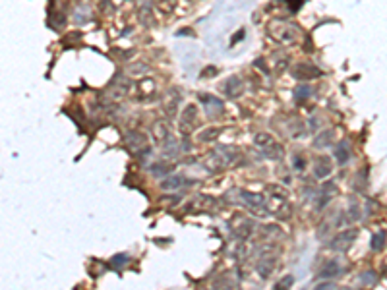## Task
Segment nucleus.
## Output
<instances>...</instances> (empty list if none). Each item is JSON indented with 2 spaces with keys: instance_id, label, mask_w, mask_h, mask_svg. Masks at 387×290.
Returning <instances> with one entry per match:
<instances>
[{
  "instance_id": "obj_1",
  "label": "nucleus",
  "mask_w": 387,
  "mask_h": 290,
  "mask_svg": "<svg viewBox=\"0 0 387 290\" xmlns=\"http://www.w3.org/2000/svg\"><path fill=\"white\" fill-rule=\"evenodd\" d=\"M198 124H200L198 108H196V105H188L182 110L180 118H178V128H180V132H182L184 135H188L198 128Z\"/></svg>"
},
{
  "instance_id": "obj_2",
  "label": "nucleus",
  "mask_w": 387,
  "mask_h": 290,
  "mask_svg": "<svg viewBox=\"0 0 387 290\" xmlns=\"http://www.w3.org/2000/svg\"><path fill=\"white\" fill-rule=\"evenodd\" d=\"M126 145L130 151L140 155H149V145H147V135L142 134V132H130L126 135Z\"/></svg>"
},
{
  "instance_id": "obj_3",
  "label": "nucleus",
  "mask_w": 387,
  "mask_h": 290,
  "mask_svg": "<svg viewBox=\"0 0 387 290\" xmlns=\"http://www.w3.org/2000/svg\"><path fill=\"white\" fill-rule=\"evenodd\" d=\"M358 236V232L352 228V230H345V232H339L337 236L331 240V244H329V248L331 250H335V251H345L352 244V240Z\"/></svg>"
},
{
  "instance_id": "obj_4",
  "label": "nucleus",
  "mask_w": 387,
  "mask_h": 290,
  "mask_svg": "<svg viewBox=\"0 0 387 290\" xmlns=\"http://www.w3.org/2000/svg\"><path fill=\"white\" fill-rule=\"evenodd\" d=\"M240 199L246 203L254 213L260 211V215H265V197H263V195H258V193H250V192H246V190H240Z\"/></svg>"
},
{
  "instance_id": "obj_5",
  "label": "nucleus",
  "mask_w": 387,
  "mask_h": 290,
  "mask_svg": "<svg viewBox=\"0 0 387 290\" xmlns=\"http://www.w3.org/2000/svg\"><path fill=\"white\" fill-rule=\"evenodd\" d=\"M221 91L227 97H231V99H236V97L242 93V81L238 79V77H229L227 81H223Z\"/></svg>"
},
{
  "instance_id": "obj_6",
  "label": "nucleus",
  "mask_w": 387,
  "mask_h": 290,
  "mask_svg": "<svg viewBox=\"0 0 387 290\" xmlns=\"http://www.w3.org/2000/svg\"><path fill=\"white\" fill-rule=\"evenodd\" d=\"M178 103H180V93L176 89H171L169 91V101L163 103V112L167 116H176V110H178Z\"/></svg>"
},
{
  "instance_id": "obj_7",
  "label": "nucleus",
  "mask_w": 387,
  "mask_h": 290,
  "mask_svg": "<svg viewBox=\"0 0 387 290\" xmlns=\"http://www.w3.org/2000/svg\"><path fill=\"white\" fill-rule=\"evenodd\" d=\"M294 77H298V79H314V77H318L321 72H319V68L316 66H310V64H298V66L294 68Z\"/></svg>"
},
{
  "instance_id": "obj_8",
  "label": "nucleus",
  "mask_w": 387,
  "mask_h": 290,
  "mask_svg": "<svg viewBox=\"0 0 387 290\" xmlns=\"http://www.w3.org/2000/svg\"><path fill=\"white\" fill-rule=\"evenodd\" d=\"M203 101H205V110H207V114L209 118H219L223 114V103L219 99H215V97H202Z\"/></svg>"
},
{
  "instance_id": "obj_9",
  "label": "nucleus",
  "mask_w": 387,
  "mask_h": 290,
  "mask_svg": "<svg viewBox=\"0 0 387 290\" xmlns=\"http://www.w3.org/2000/svg\"><path fill=\"white\" fill-rule=\"evenodd\" d=\"M333 157H335V161H337V164H347L348 163V159H350V145H348V141H339L337 147L333 149Z\"/></svg>"
},
{
  "instance_id": "obj_10",
  "label": "nucleus",
  "mask_w": 387,
  "mask_h": 290,
  "mask_svg": "<svg viewBox=\"0 0 387 290\" xmlns=\"http://www.w3.org/2000/svg\"><path fill=\"white\" fill-rule=\"evenodd\" d=\"M331 170H333V166H331V159H327V157H319L318 161H316V170H314V174H316V178H318V180L327 178L329 174H331Z\"/></svg>"
},
{
  "instance_id": "obj_11",
  "label": "nucleus",
  "mask_w": 387,
  "mask_h": 290,
  "mask_svg": "<svg viewBox=\"0 0 387 290\" xmlns=\"http://www.w3.org/2000/svg\"><path fill=\"white\" fill-rule=\"evenodd\" d=\"M273 267H275V257H271V255H263V257L256 263V269H258L261 279H267L271 275V271H273Z\"/></svg>"
},
{
  "instance_id": "obj_12",
  "label": "nucleus",
  "mask_w": 387,
  "mask_h": 290,
  "mask_svg": "<svg viewBox=\"0 0 387 290\" xmlns=\"http://www.w3.org/2000/svg\"><path fill=\"white\" fill-rule=\"evenodd\" d=\"M341 275V267H339V263L337 261H327L323 267H321V271L318 273V279H335V277H339Z\"/></svg>"
},
{
  "instance_id": "obj_13",
  "label": "nucleus",
  "mask_w": 387,
  "mask_h": 290,
  "mask_svg": "<svg viewBox=\"0 0 387 290\" xmlns=\"http://www.w3.org/2000/svg\"><path fill=\"white\" fill-rule=\"evenodd\" d=\"M333 137H335V132L333 130H325V132L318 134V137L314 139V147L316 149H325L329 145H333Z\"/></svg>"
},
{
  "instance_id": "obj_14",
  "label": "nucleus",
  "mask_w": 387,
  "mask_h": 290,
  "mask_svg": "<svg viewBox=\"0 0 387 290\" xmlns=\"http://www.w3.org/2000/svg\"><path fill=\"white\" fill-rule=\"evenodd\" d=\"M182 186H186V178H182V176H164L163 182H161L163 190H178Z\"/></svg>"
},
{
  "instance_id": "obj_15",
  "label": "nucleus",
  "mask_w": 387,
  "mask_h": 290,
  "mask_svg": "<svg viewBox=\"0 0 387 290\" xmlns=\"http://www.w3.org/2000/svg\"><path fill=\"white\" fill-rule=\"evenodd\" d=\"M153 134H155V139L159 141V143H167L169 139H171V130H169V126L163 124V122H157L153 126Z\"/></svg>"
},
{
  "instance_id": "obj_16",
  "label": "nucleus",
  "mask_w": 387,
  "mask_h": 290,
  "mask_svg": "<svg viewBox=\"0 0 387 290\" xmlns=\"http://www.w3.org/2000/svg\"><path fill=\"white\" fill-rule=\"evenodd\" d=\"M149 170L157 176V178H164V176H169V174L173 172V164L169 163H153L149 166Z\"/></svg>"
},
{
  "instance_id": "obj_17",
  "label": "nucleus",
  "mask_w": 387,
  "mask_h": 290,
  "mask_svg": "<svg viewBox=\"0 0 387 290\" xmlns=\"http://www.w3.org/2000/svg\"><path fill=\"white\" fill-rule=\"evenodd\" d=\"M263 155H265L267 159H271V161H277V159L283 157V149H281V145L271 143L267 145V147H263Z\"/></svg>"
},
{
  "instance_id": "obj_18",
  "label": "nucleus",
  "mask_w": 387,
  "mask_h": 290,
  "mask_svg": "<svg viewBox=\"0 0 387 290\" xmlns=\"http://www.w3.org/2000/svg\"><path fill=\"white\" fill-rule=\"evenodd\" d=\"M219 135H221V128H207V130H205V132L200 135V139L207 143V141H215Z\"/></svg>"
},
{
  "instance_id": "obj_19",
  "label": "nucleus",
  "mask_w": 387,
  "mask_h": 290,
  "mask_svg": "<svg viewBox=\"0 0 387 290\" xmlns=\"http://www.w3.org/2000/svg\"><path fill=\"white\" fill-rule=\"evenodd\" d=\"M254 143L260 145V147H267V145L273 143V137L271 134H265V132H260V134L254 135Z\"/></svg>"
},
{
  "instance_id": "obj_20",
  "label": "nucleus",
  "mask_w": 387,
  "mask_h": 290,
  "mask_svg": "<svg viewBox=\"0 0 387 290\" xmlns=\"http://www.w3.org/2000/svg\"><path fill=\"white\" fill-rule=\"evenodd\" d=\"M267 192L273 193V195H275V197H279V199H287V197H289V192H287L285 188L277 186V184H271V186H267Z\"/></svg>"
},
{
  "instance_id": "obj_21",
  "label": "nucleus",
  "mask_w": 387,
  "mask_h": 290,
  "mask_svg": "<svg viewBox=\"0 0 387 290\" xmlns=\"http://www.w3.org/2000/svg\"><path fill=\"white\" fill-rule=\"evenodd\" d=\"M312 93V89L308 85H298L296 87V91H294V97H296V101H306Z\"/></svg>"
},
{
  "instance_id": "obj_22",
  "label": "nucleus",
  "mask_w": 387,
  "mask_h": 290,
  "mask_svg": "<svg viewBox=\"0 0 387 290\" xmlns=\"http://www.w3.org/2000/svg\"><path fill=\"white\" fill-rule=\"evenodd\" d=\"M128 261H130V257H128L126 253H118V255H115V257H113V261H110V263H113V267H116V269H122V267H124Z\"/></svg>"
},
{
  "instance_id": "obj_23",
  "label": "nucleus",
  "mask_w": 387,
  "mask_h": 290,
  "mask_svg": "<svg viewBox=\"0 0 387 290\" xmlns=\"http://www.w3.org/2000/svg\"><path fill=\"white\" fill-rule=\"evenodd\" d=\"M252 232H254V226H252V222H244V224L240 226V230H238V236H240L242 240H244V238H248V236H250Z\"/></svg>"
},
{
  "instance_id": "obj_24",
  "label": "nucleus",
  "mask_w": 387,
  "mask_h": 290,
  "mask_svg": "<svg viewBox=\"0 0 387 290\" xmlns=\"http://www.w3.org/2000/svg\"><path fill=\"white\" fill-rule=\"evenodd\" d=\"M292 166H294L296 170H304V168H306V161H304V157L294 155V157H292Z\"/></svg>"
},
{
  "instance_id": "obj_25",
  "label": "nucleus",
  "mask_w": 387,
  "mask_h": 290,
  "mask_svg": "<svg viewBox=\"0 0 387 290\" xmlns=\"http://www.w3.org/2000/svg\"><path fill=\"white\" fill-rule=\"evenodd\" d=\"M383 238H385L383 232L376 234V236H374V242H372V248H374V250H381V248H383Z\"/></svg>"
},
{
  "instance_id": "obj_26",
  "label": "nucleus",
  "mask_w": 387,
  "mask_h": 290,
  "mask_svg": "<svg viewBox=\"0 0 387 290\" xmlns=\"http://www.w3.org/2000/svg\"><path fill=\"white\" fill-rule=\"evenodd\" d=\"M196 205H198V207H202V209H209V207L213 205V199L211 197H207V195H202V197H200V201L196 203Z\"/></svg>"
},
{
  "instance_id": "obj_27",
  "label": "nucleus",
  "mask_w": 387,
  "mask_h": 290,
  "mask_svg": "<svg viewBox=\"0 0 387 290\" xmlns=\"http://www.w3.org/2000/svg\"><path fill=\"white\" fill-rule=\"evenodd\" d=\"M292 282H294V279H292V277H283V279H281L279 282L275 284V288H283V286H290Z\"/></svg>"
},
{
  "instance_id": "obj_28",
  "label": "nucleus",
  "mask_w": 387,
  "mask_h": 290,
  "mask_svg": "<svg viewBox=\"0 0 387 290\" xmlns=\"http://www.w3.org/2000/svg\"><path fill=\"white\" fill-rule=\"evenodd\" d=\"M319 126H321V122H319V120H318V116H314V118L310 120V128H312L314 132H316V130H318Z\"/></svg>"
},
{
  "instance_id": "obj_29",
  "label": "nucleus",
  "mask_w": 387,
  "mask_h": 290,
  "mask_svg": "<svg viewBox=\"0 0 387 290\" xmlns=\"http://www.w3.org/2000/svg\"><path fill=\"white\" fill-rule=\"evenodd\" d=\"M329 286H333V282H319L318 288H329Z\"/></svg>"
}]
</instances>
